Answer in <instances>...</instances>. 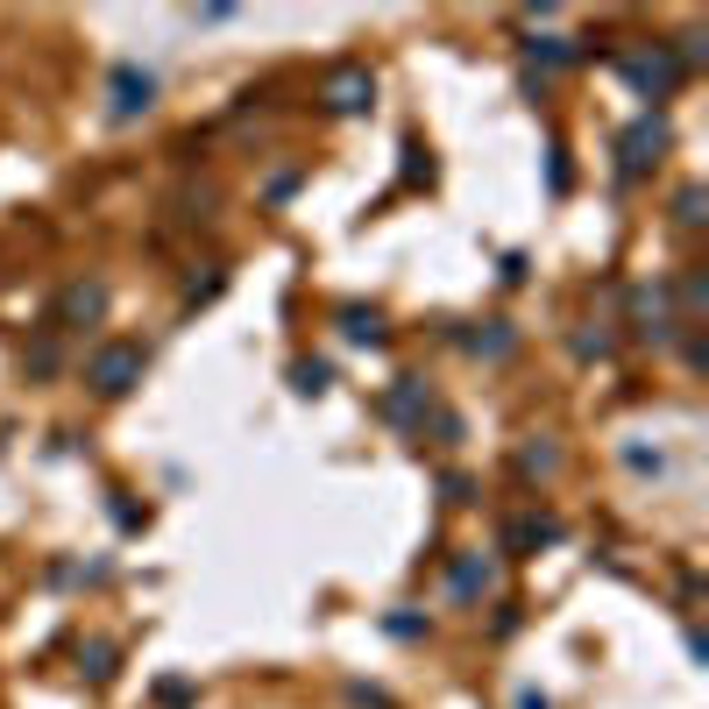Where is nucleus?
I'll return each mask as SVG.
<instances>
[{"instance_id": "1", "label": "nucleus", "mask_w": 709, "mask_h": 709, "mask_svg": "<svg viewBox=\"0 0 709 709\" xmlns=\"http://www.w3.org/2000/svg\"><path fill=\"white\" fill-rule=\"evenodd\" d=\"M142 370V355L136 348H107L100 362H92V376H100V391H128V376Z\"/></svg>"}, {"instance_id": "2", "label": "nucleus", "mask_w": 709, "mask_h": 709, "mask_svg": "<svg viewBox=\"0 0 709 709\" xmlns=\"http://www.w3.org/2000/svg\"><path fill=\"white\" fill-rule=\"evenodd\" d=\"M149 107V79H136V71H121V114Z\"/></svg>"}]
</instances>
